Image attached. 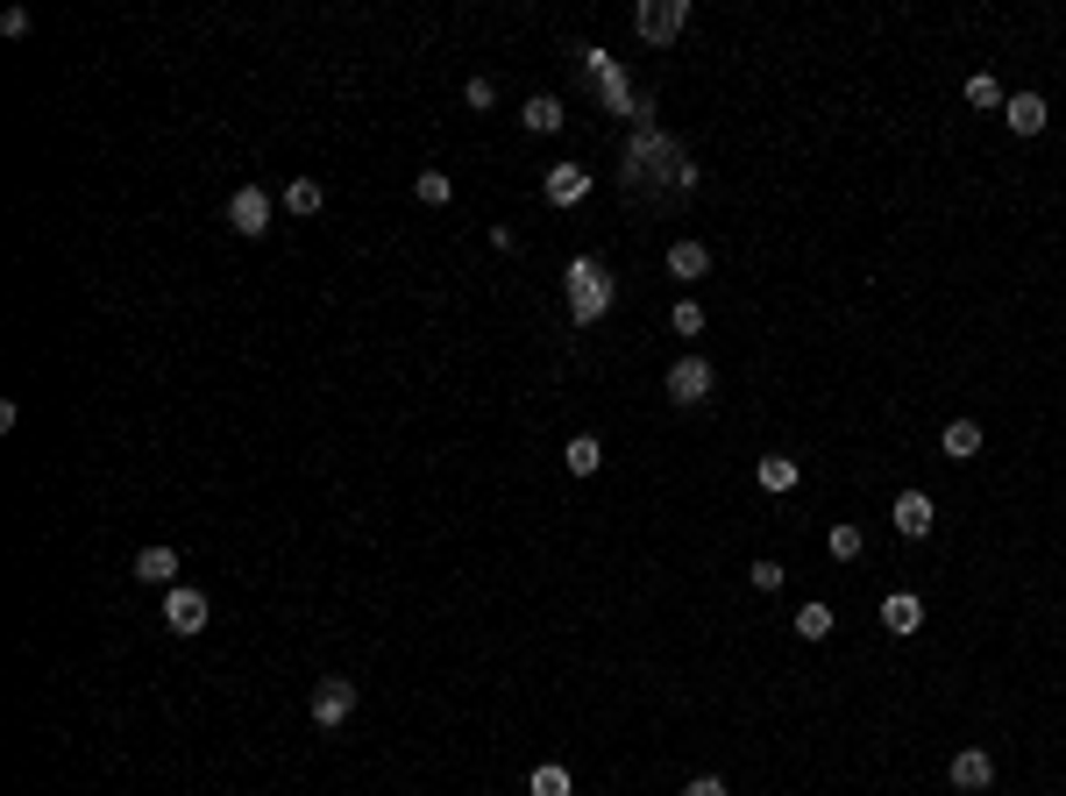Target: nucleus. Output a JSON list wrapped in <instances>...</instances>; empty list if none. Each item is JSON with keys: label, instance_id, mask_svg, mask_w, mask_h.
<instances>
[{"label": "nucleus", "instance_id": "f257e3e1", "mask_svg": "<svg viewBox=\"0 0 1066 796\" xmlns=\"http://www.w3.org/2000/svg\"><path fill=\"white\" fill-rule=\"evenodd\" d=\"M569 313H576L583 327L611 313V270L597 264V257H576V264H569Z\"/></svg>", "mask_w": 1066, "mask_h": 796}, {"label": "nucleus", "instance_id": "f03ea898", "mask_svg": "<svg viewBox=\"0 0 1066 796\" xmlns=\"http://www.w3.org/2000/svg\"><path fill=\"white\" fill-rule=\"evenodd\" d=\"M306 711H313V726L335 732L341 718L356 711V683H349V675H321V683H313V697H306Z\"/></svg>", "mask_w": 1066, "mask_h": 796}, {"label": "nucleus", "instance_id": "7ed1b4c3", "mask_svg": "<svg viewBox=\"0 0 1066 796\" xmlns=\"http://www.w3.org/2000/svg\"><path fill=\"white\" fill-rule=\"evenodd\" d=\"M683 22H689V0H648V8L633 14V29L648 43H675V36H683Z\"/></svg>", "mask_w": 1066, "mask_h": 796}, {"label": "nucleus", "instance_id": "20e7f679", "mask_svg": "<svg viewBox=\"0 0 1066 796\" xmlns=\"http://www.w3.org/2000/svg\"><path fill=\"white\" fill-rule=\"evenodd\" d=\"M711 384H718V370L704 363V356H683V363L669 370V399L675 405H704V399H711Z\"/></svg>", "mask_w": 1066, "mask_h": 796}, {"label": "nucleus", "instance_id": "39448f33", "mask_svg": "<svg viewBox=\"0 0 1066 796\" xmlns=\"http://www.w3.org/2000/svg\"><path fill=\"white\" fill-rule=\"evenodd\" d=\"M228 228L235 235H270V192L263 186H243L228 200Z\"/></svg>", "mask_w": 1066, "mask_h": 796}, {"label": "nucleus", "instance_id": "423d86ee", "mask_svg": "<svg viewBox=\"0 0 1066 796\" xmlns=\"http://www.w3.org/2000/svg\"><path fill=\"white\" fill-rule=\"evenodd\" d=\"M206 612H214V605H206L200 591H171V597H164V626H171L178 640H192V634H200V626H206Z\"/></svg>", "mask_w": 1066, "mask_h": 796}, {"label": "nucleus", "instance_id": "0eeeda50", "mask_svg": "<svg viewBox=\"0 0 1066 796\" xmlns=\"http://www.w3.org/2000/svg\"><path fill=\"white\" fill-rule=\"evenodd\" d=\"M540 192H548V206H576V200H591V171H583V164H554V171L540 178Z\"/></svg>", "mask_w": 1066, "mask_h": 796}, {"label": "nucleus", "instance_id": "6e6552de", "mask_svg": "<svg viewBox=\"0 0 1066 796\" xmlns=\"http://www.w3.org/2000/svg\"><path fill=\"white\" fill-rule=\"evenodd\" d=\"M988 783H996V761H988V747H960V754H953V789L981 796Z\"/></svg>", "mask_w": 1066, "mask_h": 796}, {"label": "nucleus", "instance_id": "1a4fd4ad", "mask_svg": "<svg viewBox=\"0 0 1066 796\" xmlns=\"http://www.w3.org/2000/svg\"><path fill=\"white\" fill-rule=\"evenodd\" d=\"M135 583H149V591H178V548H143V554H135Z\"/></svg>", "mask_w": 1066, "mask_h": 796}, {"label": "nucleus", "instance_id": "9d476101", "mask_svg": "<svg viewBox=\"0 0 1066 796\" xmlns=\"http://www.w3.org/2000/svg\"><path fill=\"white\" fill-rule=\"evenodd\" d=\"M889 519H896V534H904V540H924V534H932V519H939V513H932V498H924V491H904Z\"/></svg>", "mask_w": 1066, "mask_h": 796}, {"label": "nucleus", "instance_id": "9b49d317", "mask_svg": "<svg viewBox=\"0 0 1066 796\" xmlns=\"http://www.w3.org/2000/svg\"><path fill=\"white\" fill-rule=\"evenodd\" d=\"M882 626H889L896 640H910V634L924 626V605H918L910 591H889V597H882Z\"/></svg>", "mask_w": 1066, "mask_h": 796}, {"label": "nucleus", "instance_id": "f8f14e48", "mask_svg": "<svg viewBox=\"0 0 1066 796\" xmlns=\"http://www.w3.org/2000/svg\"><path fill=\"white\" fill-rule=\"evenodd\" d=\"M1002 114H1010V135H1039L1053 108H1045L1039 93H1010V100H1002Z\"/></svg>", "mask_w": 1066, "mask_h": 796}, {"label": "nucleus", "instance_id": "ddd939ff", "mask_svg": "<svg viewBox=\"0 0 1066 796\" xmlns=\"http://www.w3.org/2000/svg\"><path fill=\"white\" fill-rule=\"evenodd\" d=\"M761 491H775V498H783V491H797L804 484V470H797V456H761Z\"/></svg>", "mask_w": 1066, "mask_h": 796}, {"label": "nucleus", "instance_id": "4468645a", "mask_svg": "<svg viewBox=\"0 0 1066 796\" xmlns=\"http://www.w3.org/2000/svg\"><path fill=\"white\" fill-rule=\"evenodd\" d=\"M321 206H327V186H321V178H292V186H284V214L306 221V214H321Z\"/></svg>", "mask_w": 1066, "mask_h": 796}, {"label": "nucleus", "instance_id": "2eb2a0df", "mask_svg": "<svg viewBox=\"0 0 1066 796\" xmlns=\"http://www.w3.org/2000/svg\"><path fill=\"white\" fill-rule=\"evenodd\" d=\"M939 448H945L953 462H974V456H981V427H974V419H953V427L939 434Z\"/></svg>", "mask_w": 1066, "mask_h": 796}, {"label": "nucleus", "instance_id": "dca6fc26", "mask_svg": "<svg viewBox=\"0 0 1066 796\" xmlns=\"http://www.w3.org/2000/svg\"><path fill=\"white\" fill-rule=\"evenodd\" d=\"M669 270H675V278H704V270H711V249L683 235V243H669Z\"/></svg>", "mask_w": 1066, "mask_h": 796}, {"label": "nucleus", "instance_id": "f3484780", "mask_svg": "<svg viewBox=\"0 0 1066 796\" xmlns=\"http://www.w3.org/2000/svg\"><path fill=\"white\" fill-rule=\"evenodd\" d=\"M562 462H569L576 477H597V462H605V448H597V434H576V441L562 448Z\"/></svg>", "mask_w": 1066, "mask_h": 796}, {"label": "nucleus", "instance_id": "a211bd4d", "mask_svg": "<svg viewBox=\"0 0 1066 796\" xmlns=\"http://www.w3.org/2000/svg\"><path fill=\"white\" fill-rule=\"evenodd\" d=\"M824 548H832V562H853V554H861V548H867V534H861V527H853V519H839V527H832V534H824Z\"/></svg>", "mask_w": 1066, "mask_h": 796}, {"label": "nucleus", "instance_id": "6ab92c4d", "mask_svg": "<svg viewBox=\"0 0 1066 796\" xmlns=\"http://www.w3.org/2000/svg\"><path fill=\"white\" fill-rule=\"evenodd\" d=\"M413 192H419L427 206H448V200H456V178H448V171H419V178H413Z\"/></svg>", "mask_w": 1066, "mask_h": 796}, {"label": "nucleus", "instance_id": "aec40b11", "mask_svg": "<svg viewBox=\"0 0 1066 796\" xmlns=\"http://www.w3.org/2000/svg\"><path fill=\"white\" fill-rule=\"evenodd\" d=\"M519 122H527L534 135H554V128H562V108H554V100L540 93V100H527V114H519Z\"/></svg>", "mask_w": 1066, "mask_h": 796}, {"label": "nucleus", "instance_id": "412c9836", "mask_svg": "<svg viewBox=\"0 0 1066 796\" xmlns=\"http://www.w3.org/2000/svg\"><path fill=\"white\" fill-rule=\"evenodd\" d=\"M832 626H839V619H832V605H804V612H797V640H824Z\"/></svg>", "mask_w": 1066, "mask_h": 796}, {"label": "nucleus", "instance_id": "4be33fe9", "mask_svg": "<svg viewBox=\"0 0 1066 796\" xmlns=\"http://www.w3.org/2000/svg\"><path fill=\"white\" fill-rule=\"evenodd\" d=\"M527 796H569V769H534V783H527Z\"/></svg>", "mask_w": 1066, "mask_h": 796}, {"label": "nucleus", "instance_id": "5701e85b", "mask_svg": "<svg viewBox=\"0 0 1066 796\" xmlns=\"http://www.w3.org/2000/svg\"><path fill=\"white\" fill-rule=\"evenodd\" d=\"M597 93H605V108H611V114H626V108H640V100H633V86H626V71H611V79H605V86H597Z\"/></svg>", "mask_w": 1066, "mask_h": 796}, {"label": "nucleus", "instance_id": "b1692460", "mask_svg": "<svg viewBox=\"0 0 1066 796\" xmlns=\"http://www.w3.org/2000/svg\"><path fill=\"white\" fill-rule=\"evenodd\" d=\"M967 108H1002V86L988 79V71H974V79H967Z\"/></svg>", "mask_w": 1066, "mask_h": 796}, {"label": "nucleus", "instance_id": "393cba45", "mask_svg": "<svg viewBox=\"0 0 1066 796\" xmlns=\"http://www.w3.org/2000/svg\"><path fill=\"white\" fill-rule=\"evenodd\" d=\"M669 321H675V335H704V306H697V299H683Z\"/></svg>", "mask_w": 1066, "mask_h": 796}, {"label": "nucleus", "instance_id": "a878e982", "mask_svg": "<svg viewBox=\"0 0 1066 796\" xmlns=\"http://www.w3.org/2000/svg\"><path fill=\"white\" fill-rule=\"evenodd\" d=\"M747 583H754V591H783V562H754Z\"/></svg>", "mask_w": 1066, "mask_h": 796}, {"label": "nucleus", "instance_id": "bb28decb", "mask_svg": "<svg viewBox=\"0 0 1066 796\" xmlns=\"http://www.w3.org/2000/svg\"><path fill=\"white\" fill-rule=\"evenodd\" d=\"M462 100H470V108H491V100H498V86H491V79H470V86H462Z\"/></svg>", "mask_w": 1066, "mask_h": 796}, {"label": "nucleus", "instance_id": "cd10ccee", "mask_svg": "<svg viewBox=\"0 0 1066 796\" xmlns=\"http://www.w3.org/2000/svg\"><path fill=\"white\" fill-rule=\"evenodd\" d=\"M683 796H726V783H718V775H697V783H689Z\"/></svg>", "mask_w": 1066, "mask_h": 796}]
</instances>
